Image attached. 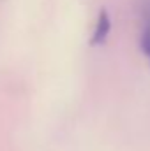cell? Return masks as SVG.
Listing matches in <instances>:
<instances>
[{"instance_id": "1", "label": "cell", "mask_w": 150, "mask_h": 151, "mask_svg": "<svg viewBox=\"0 0 150 151\" xmlns=\"http://www.w3.org/2000/svg\"><path fill=\"white\" fill-rule=\"evenodd\" d=\"M110 32H111V18H110L106 9H101L97 21H95V27H94V32H92V37H90V44L103 46L110 37Z\"/></svg>"}, {"instance_id": "2", "label": "cell", "mask_w": 150, "mask_h": 151, "mask_svg": "<svg viewBox=\"0 0 150 151\" xmlns=\"http://www.w3.org/2000/svg\"><path fill=\"white\" fill-rule=\"evenodd\" d=\"M140 49H141V53L145 55V58L150 63V4L147 5L143 28H141V34H140Z\"/></svg>"}]
</instances>
